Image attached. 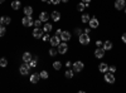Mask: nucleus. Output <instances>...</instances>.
<instances>
[{
	"instance_id": "1",
	"label": "nucleus",
	"mask_w": 126,
	"mask_h": 93,
	"mask_svg": "<svg viewBox=\"0 0 126 93\" xmlns=\"http://www.w3.org/2000/svg\"><path fill=\"white\" fill-rule=\"evenodd\" d=\"M78 40H79V43L81 44H83V45H87V44H90V42H91V39H90V35L88 34H79L78 35Z\"/></svg>"
},
{
	"instance_id": "2",
	"label": "nucleus",
	"mask_w": 126,
	"mask_h": 93,
	"mask_svg": "<svg viewBox=\"0 0 126 93\" xmlns=\"http://www.w3.org/2000/svg\"><path fill=\"white\" fill-rule=\"evenodd\" d=\"M22 24L24 27H32V25H33L34 24V20H33V18H32V15H25L22 19Z\"/></svg>"
},
{
	"instance_id": "3",
	"label": "nucleus",
	"mask_w": 126,
	"mask_h": 93,
	"mask_svg": "<svg viewBox=\"0 0 126 93\" xmlns=\"http://www.w3.org/2000/svg\"><path fill=\"white\" fill-rule=\"evenodd\" d=\"M72 66H73V72H76V73H79V72L83 70V68H85V64H83V62H81V60L75 62Z\"/></svg>"
},
{
	"instance_id": "4",
	"label": "nucleus",
	"mask_w": 126,
	"mask_h": 93,
	"mask_svg": "<svg viewBox=\"0 0 126 93\" xmlns=\"http://www.w3.org/2000/svg\"><path fill=\"white\" fill-rule=\"evenodd\" d=\"M115 76H113V73H111V72H106V73H105V82H106V83H109V84H113L115 83Z\"/></svg>"
},
{
	"instance_id": "5",
	"label": "nucleus",
	"mask_w": 126,
	"mask_h": 93,
	"mask_svg": "<svg viewBox=\"0 0 126 93\" xmlns=\"http://www.w3.org/2000/svg\"><path fill=\"white\" fill-rule=\"evenodd\" d=\"M58 54H66L68 50V44H66V42H62L58 44Z\"/></svg>"
},
{
	"instance_id": "6",
	"label": "nucleus",
	"mask_w": 126,
	"mask_h": 93,
	"mask_svg": "<svg viewBox=\"0 0 126 93\" xmlns=\"http://www.w3.org/2000/svg\"><path fill=\"white\" fill-rule=\"evenodd\" d=\"M71 33L68 32V30H62V33H61V35H59V38H61V40L62 42H68V40L71 39Z\"/></svg>"
},
{
	"instance_id": "7",
	"label": "nucleus",
	"mask_w": 126,
	"mask_h": 93,
	"mask_svg": "<svg viewBox=\"0 0 126 93\" xmlns=\"http://www.w3.org/2000/svg\"><path fill=\"white\" fill-rule=\"evenodd\" d=\"M29 70H30V67L28 66V63L22 64V66H20V68H19V72H20V74H22V76H28L29 74Z\"/></svg>"
},
{
	"instance_id": "8",
	"label": "nucleus",
	"mask_w": 126,
	"mask_h": 93,
	"mask_svg": "<svg viewBox=\"0 0 126 93\" xmlns=\"http://www.w3.org/2000/svg\"><path fill=\"white\" fill-rule=\"evenodd\" d=\"M49 42H50L52 47H58V44L61 43V38H59V35H53L49 38Z\"/></svg>"
},
{
	"instance_id": "9",
	"label": "nucleus",
	"mask_w": 126,
	"mask_h": 93,
	"mask_svg": "<svg viewBox=\"0 0 126 93\" xmlns=\"http://www.w3.org/2000/svg\"><path fill=\"white\" fill-rule=\"evenodd\" d=\"M105 50L103 49V47H97V49L94 50V55H96V58H98V59H101V58H103V55H105Z\"/></svg>"
},
{
	"instance_id": "10",
	"label": "nucleus",
	"mask_w": 126,
	"mask_h": 93,
	"mask_svg": "<svg viewBox=\"0 0 126 93\" xmlns=\"http://www.w3.org/2000/svg\"><path fill=\"white\" fill-rule=\"evenodd\" d=\"M33 38H35V39H39V38H42L43 37V29H40V28H35L34 30H33Z\"/></svg>"
},
{
	"instance_id": "11",
	"label": "nucleus",
	"mask_w": 126,
	"mask_h": 93,
	"mask_svg": "<svg viewBox=\"0 0 126 93\" xmlns=\"http://www.w3.org/2000/svg\"><path fill=\"white\" fill-rule=\"evenodd\" d=\"M125 6H126V1H125V0H116V1H115V9L122 10Z\"/></svg>"
},
{
	"instance_id": "12",
	"label": "nucleus",
	"mask_w": 126,
	"mask_h": 93,
	"mask_svg": "<svg viewBox=\"0 0 126 93\" xmlns=\"http://www.w3.org/2000/svg\"><path fill=\"white\" fill-rule=\"evenodd\" d=\"M88 24H90V28H92V29H96V28H98V19L97 18H91L90 19V22H88Z\"/></svg>"
},
{
	"instance_id": "13",
	"label": "nucleus",
	"mask_w": 126,
	"mask_h": 93,
	"mask_svg": "<svg viewBox=\"0 0 126 93\" xmlns=\"http://www.w3.org/2000/svg\"><path fill=\"white\" fill-rule=\"evenodd\" d=\"M50 18H52V20H53V22H59V20H61V13L57 12V10H54V12H52Z\"/></svg>"
},
{
	"instance_id": "14",
	"label": "nucleus",
	"mask_w": 126,
	"mask_h": 93,
	"mask_svg": "<svg viewBox=\"0 0 126 93\" xmlns=\"http://www.w3.org/2000/svg\"><path fill=\"white\" fill-rule=\"evenodd\" d=\"M39 20H42L43 23H47L48 20H49V14H48L47 12H42V13L39 14Z\"/></svg>"
},
{
	"instance_id": "15",
	"label": "nucleus",
	"mask_w": 126,
	"mask_h": 93,
	"mask_svg": "<svg viewBox=\"0 0 126 93\" xmlns=\"http://www.w3.org/2000/svg\"><path fill=\"white\" fill-rule=\"evenodd\" d=\"M39 79H40L39 73H33V74L30 76V83L35 84V83H38V82H39Z\"/></svg>"
},
{
	"instance_id": "16",
	"label": "nucleus",
	"mask_w": 126,
	"mask_h": 93,
	"mask_svg": "<svg viewBox=\"0 0 126 93\" xmlns=\"http://www.w3.org/2000/svg\"><path fill=\"white\" fill-rule=\"evenodd\" d=\"M10 23H12L10 16H1V18H0V24H1V25H9Z\"/></svg>"
},
{
	"instance_id": "17",
	"label": "nucleus",
	"mask_w": 126,
	"mask_h": 93,
	"mask_svg": "<svg viewBox=\"0 0 126 93\" xmlns=\"http://www.w3.org/2000/svg\"><path fill=\"white\" fill-rule=\"evenodd\" d=\"M98 70L101 72V73H106V72L109 70V64H106V63H100V64H98Z\"/></svg>"
},
{
	"instance_id": "18",
	"label": "nucleus",
	"mask_w": 126,
	"mask_h": 93,
	"mask_svg": "<svg viewBox=\"0 0 126 93\" xmlns=\"http://www.w3.org/2000/svg\"><path fill=\"white\" fill-rule=\"evenodd\" d=\"M32 59H33V57H32V54L29 53V52H25V53L23 54V62L24 63H29Z\"/></svg>"
},
{
	"instance_id": "19",
	"label": "nucleus",
	"mask_w": 126,
	"mask_h": 93,
	"mask_svg": "<svg viewBox=\"0 0 126 93\" xmlns=\"http://www.w3.org/2000/svg\"><path fill=\"white\" fill-rule=\"evenodd\" d=\"M20 6H22V3H20L19 0H14V1H12V9L13 10H19Z\"/></svg>"
},
{
	"instance_id": "20",
	"label": "nucleus",
	"mask_w": 126,
	"mask_h": 93,
	"mask_svg": "<svg viewBox=\"0 0 126 93\" xmlns=\"http://www.w3.org/2000/svg\"><path fill=\"white\" fill-rule=\"evenodd\" d=\"M102 47H103L105 50H111V49H112V42H111V40H106V42L103 43Z\"/></svg>"
},
{
	"instance_id": "21",
	"label": "nucleus",
	"mask_w": 126,
	"mask_h": 93,
	"mask_svg": "<svg viewBox=\"0 0 126 93\" xmlns=\"http://www.w3.org/2000/svg\"><path fill=\"white\" fill-rule=\"evenodd\" d=\"M52 28H53V27H52V24L46 23V24L43 25V32H44V33H49L50 30H52Z\"/></svg>"
},
{
	"instance_id": "22",
	"label": "nucleus",
	"mask_w": 126,
	"mask_h": 93,
	"mask_svg": "<svg viewBox=\"0 0 126 93\" xmlns=\"http://www.w3.org/2000/svg\"><path fill=\"white\" fill-rule=\"evenodd\" d=\"M90 19H91V16H90V14H82V18H81V20H82V23H88L90 22Z\"/></svg>"
},
{
	"instance_id": "23",
	"label": "nucleus",
	"mask_w": 126,
	"mask_h": 93,
	"mask_svg": "<svg viewBox=\"0 0 126 93\" xmlns=\"http://www.w3.org/2000/svg\"><path fill=\"white\" fill-rule=\"evenodd\" d=\"M24 14L25 15H32V14H33V8H32V6H25L24 8Z\"/></svg>"
},
{
	"instance_id": "24",
	"label": "nucleus",
	"mask_w": 126,
	"mask_h": 93,
	"mask_svg": "<svg viewBox=\"0 0 126 93\" xmlns=\"http://www.w3.org/2000/svg\"><path fill=\"white\" fill-rule=\"evenodd\" d=\"M64 76H66V78H68V79L73 78V69H67L66 73H64Z\"/></svg>"
},
{
	"instance_id": "25",
	"label": "nucleus",
	"mask_w": 126,
	"mask_h": 93,
	"mask_svg": "<svg viewBox=\"0 0 126 93\" xmlns=\"http://www.w3.org/2000/svg\"><path fill=\"white\" fill-rule=\"evenodd\" d=\"M6 66H8V59L6 58H0V67L5 68Z\"/></svg>"
},
{
	"instance_id": "26",
	"label": "nucleus",
	"mask_w": 126,
	"mask_h": 93,
	"mask_svg": "<svg viewBox=\"0 0 126 93\" xmlns=\"http://www.w3.org/2000/svg\"><path fill=\"white\" fill-rule=\"evenodd\" d=\"M57 54H58V50L54 49V47H52V48L49 49V55H50V57H56Z\"/></svg>"
},
{
	"instance_id": "27",
	"label": "nucleus",
	"mask_w": 126,
	"mask_h": 93,
	"mask_svg": "<svg viewBox=\"0 0 126 93\" xmlns=\"http://www.w3.org/2000/svg\"><path fill=\"white\" fill-rule=\"evenodd\" d=\"M53 68H54L56 70H59V69L62 68V63H61L59 60H56L54 63H53Z\"/></svg>"
},
{
	"instance_id": "28",
	"label": "nucleus",
	"mask_w": 126,
	"mask_h": 93,
	"mask_svg": "<svg viewBox=\"0 0 126 93\" xmlns=\"http://www.w3.org/2000/svg\"><path fill=\"white\" fill-rule=\"evenodd\" d=\"M39 76H40V78L47 79V78H48V72H47V70H42L40 73H39Z\"/></svg>"
},
{
	"instance_id": "29",
	"label": "nucleus",
	"mask_w": 126,
	"mask_h": 93,
	"mask_svg": "<svg viewBox=\"0 0 126 93\" xmlns=\"http://www.w3.org/2000/svg\"><path fill=\"white\" fill-rule=\"evenodd\" d=\"M5 33H6V29H5V27L0 24V37H4V35H5Z\"/></svg>"
},
{
	"instance_id": "30",
	"label": "nucleus",
	"mask_w": 126,
	"mask_h": 93,
	"mask_svg": "<svg viewBox=\"0 0 126 93\" xmlns=\"http://www.w3.org/2000/svg\"><path fill=\"white\" fill-rule=\"evenodd\" d=\"M86 8V5H85V3H79L78 5H77V10H78V12H83V9H85Z\"/></svg>"
},
{
	"instance_id": "31",
	"label": "nucleus",
	"mask_w": 126,
	"mask_h": 93,
	"mask_svg": "<svg viewBox=\"0 0 126 93\" xmlns=\"http://www.w3.org/2000/svg\"><path fill=\"white\" fill-rule=\"evenodd\" d=\"M28 66L30 67V68H34V67H37V60L35 59H32L29 63H28Z\"/></svg>"
},
{
	"instance_id": "32",
	"label": "nucleus",
	"mask_w": 126,
	"mask_h": 93,
	"mask_svg": "<svg viewBox=\"0 0 126 93\" xmlns=\"http://www.w3.org/2000/svg\"><path fill=\"white\" fill-rule=\"evenodd\" d=\"M42 24H43V22H42V20H39V19H38V20H34V24H33V25H34L35 28H39V27H40Z\"/></svg>"
},
{
	"instance_id": "33",
	"label": "nucleus",
	"mask_w": 126,
	"mask_h": 93,
	"mask_svg": "<svg viewBox=\"0 0 126 93\" xmlns=\"http://www.w3.org/2000/svg\"><path fill=\"white\" fill-rule=\"evenodd\" d=\"M109 72H111V73H115V72H116V67L115 66H109Z\"/></svg>"
},
{
	"instance_id": "34",
	"label": "nucleus",
	"mask_w": 126,
	"mask_h": 93,
	"mask_svg": "<svg viewBox=\"0 0 126 93\" xmlns=\"http://www.w3.org/2000/svg\"><path fill=\"white\" fill-rule=\"evenodd\" d=\"M49 3L53 4V5H58V4L61 3V0H49Z\"/></svg>"
},
{
	"instance_id": "35",
	"label": "nucleus",
	"mask_w": 126,
	"mask_h": 93,
	"mask_svg": "<svg viewBox=\"0 0 126 93\" xmlns=\"http://www.w3.org/2000/svg\"><path fill=\"white\" fill-rule=\"evenodd\" d=\"M42 38H43V42H48L50 37H49L48 34H43V37H42Z\"/></svg>"
},
{
	"instance_id": "36",
	"label": "nucleus",
	"mask_w": 126,
	"mask_h": 93,
	"mask_svg": "<svg viewBox=\"0 0 126 93\" xmlns=\"http://www.w3.org/2000/svg\"><path fill=\"white\" fill-rule=\"evenodd\" d=\"M75 33H76V34H77V35H79V34H82V30H81V29H79V28H77V29H76V30H75Z\"/></svg>"
},
{
	"instance_id": "37",
	"label": "nucleus",
	"mask_w": 126,
	"mask_h": 93,
	"mask_svg": "<svg viewBox=\"0 0 126 93\" xmlns=\"http://www.w3.org/2000/svg\"><path fill=\"white\" fill-rule=\"evenodd\" d=\"M121 39H122V42H124V43L126 44V33H124V34H122V37H121Z\"/></svg>"
},
{
	"instance_id": "38",
	"label": "nucleus",
	"mask_w": 126,
	"mask_h": 93,
	"mask_svg": "<svg viewBox=\"0 0 126 93\" xmlns=\"http://www.w3.org/2000/svg\"><path fill=\"white\" fill-rule=\"evenodd\" d=\"M96 45H97V47H102V45H103V43L101 42V40H97V42H96Z\"/></svg>"
},
{
	"instance_id": "39",
	"label": "nucleus",
	"mask_w": 126,
	"mask_h": 93,
	"mask_svg": "<svg viewBox=\"0 0 126 93\" xmlns=\"http://www.w3.org/2000/svg\"><path fill=\"white\" fill-rule=\"evenodd\" d=\"M90 32H91V29H90V28L85 29V33H86V34H90Z\"/></svg>"
},
{
	"instance_id": "40",
	"label": "nucleus",
	"mask_w": 126,
	"mask_h": 93,
	"mask_svg": "<svg viewBox=\"0 0 126 93\" xmlns=\"http://www.w3.org/2000/svg\"><path fill=\"white\" fill-rule=\"evenodd\" d=\"M61 33H62V29H58L57 32H56V34H57V35H61Z\"/></svg>"
},
{
	"instance_id": "41",
	"label": "nucleus",
	"mask_w": 126,
	"mask_h": 93,
	"mask_svg": "<svg viewBox=\"0 0 126 93\" xmlns=\"http://www.w3.org/2000/svg\"><path fill=\"white\" fill-rule=\"evenodd\" d=\"M71 66H72V63H71V62L68 60V62H67V63H66V67H68V68H69Z\"/></svg>"
},
{
	"instance_id": "42",
	"label": "nucleus",
	"mask_w": 126,
	"mask_h": 93,
	"mask_svg": "<svg viewBox=\"0 0 126 93\" xmlns=\"http://www.w3.org/2000/svg\"><path fill=\"white\" fill-rule=\"evenodd\" d=\"M83 3H91V0H82Z\"/></svg>"
},
{
	"instance_id": "43",
	"label": "nucleus",
	"mask_w": 126,
	"mask_h": 93,
	"mask_svg": "<svg viewBox=\"0 0 126 93\" xmlns=\"http://www.w3.org/2000/svg\"><path fill=\"white\" fill-rule=\"evenodd\" d=\"M62 3H68V0H61Z\"/></svg>"
},
{
	"instance_id": "44",
	"label": "nucleus",
	"mask_w": 126,
	"mask_h": 93,
	"mask_svg": "<svg viewBox=\"0 0 126 93\" xmlns=\"http://www.w3.org/2000/svg\"><path fill=\"white\" fill-rule=\"evenodd\" d=\"M42 1H43V3H47V1H49V0H42Z\"/></svg>"
},
{
	"instance_id": "45",
	"label": "nucleus",
	"mask_w": 126,
	"mask_h": 93,
	"mask_svg": "<svg viewBox=\"0 0 126 93\" xmlns=\"http://www.w3.org/2000/svg\"><path fill=\"white\" fill-rule=\"evenodd\" d=\"M4 1H5V0H0V4H3Z\"/></svg>"
},
{
	"instance_id": "46",
	"label": "nucleus",
	"mask_w": 126,
	"mask_h": 93,
	"mask_svg": "<svg viewBox=\"0 0 126 93\" xmlns=\"http://www.w3.org/2000/svg\"><path fill=\"white\" fill-rule=\"evenodd\" d=\"M125 14H126V8H125Z\"/></svg>"
}]
</instances>
